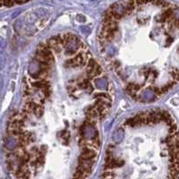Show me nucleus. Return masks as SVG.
Returning <instances> with one entry per match:
<instances>
[{
  "mask_svg": "<svg viewBox=\"0 0 179 179\" xmlns=\"http://www.w3.org/2000/svg\"><path fill=\"white\" fill-rule=\"evenodd\" d=\"M108 70L77 35L41 42L25 71L19 109L4 134L16 179H88L99 160L114 106Z\"/></svg>",
  "mask_w": 179,
  "mask_h": 179,
  "instance_id": "1",
  "label": "nucleus"
},
{
  "mask_svg": "<svg viewBox=\"0 0 179 179\" xmlns=\"http://www.w3.org/2000/svg\"><path fill=\"white\" fill-rule=\"evenodd\" d=\"M98 49L105 68L139 103L179 84V6L165 0H123L104 13Z\"/></svg>",
  "mask_w": 179,
  "mask_h": 179,
  "instance_id": "2",
  "label": "nucleus"
},
{
  "mask_svg": "<svg viewBox=\"0 0 179 179\" xmlns=\"http://www.w3.org/2000/svg\"><path fill=\"white\" fill-rule=\"evenodd\" d=\"M178 178L179 125L168 111H140L116 127L99 179Z\"/></svg>",
  "mask_w": 179,
  "mask_h": 179,
  "instance_id": "3",
  "label": "nucleus"
}]
</instances>
